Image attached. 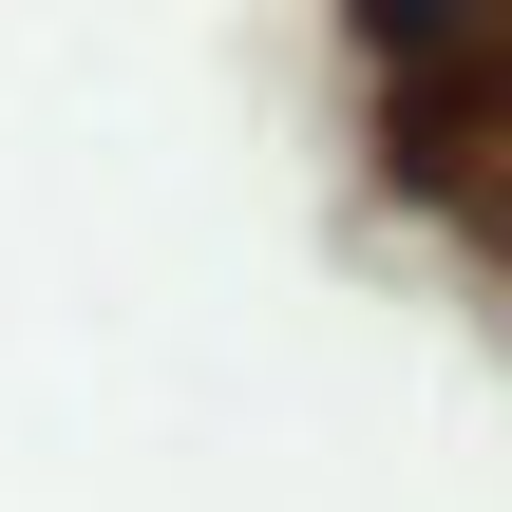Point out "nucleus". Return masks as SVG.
<instances>
[{
	"instance_id": "1",
	"label": "nucleus",
	"mask_w": 512,
	"mask_h": 512,
	"mask_svg": "<svg viewBox=\"0 0 512 512\" xmlns=\"http://www.w3.org/2000/svg\"><path fill=\"white\" fill-rule=\"evenodd\" d=\"M342 19H361V38H380L399 76H437V57H475V38H494L512 0H342Z\"/></svg>"
}]
</instances>
